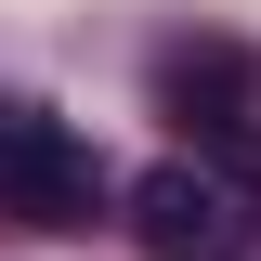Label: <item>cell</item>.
I'll list each match as a JSON object with an SVG mask.
<instances>
[{
  "instance_id": "2",
  "label": "cell",
  "mask_w": 261,
  "mask_h": 261,
  "mask_svg": "<svg viewBox=\"0 0 261 261\" xmlns=\"http://www.w3.org/2000/svg\"><path fill=\"white\" fill-rule=\"evenodd\" d=\"M130 235H144L157 261H235V248H248V235H235V196L209 183L196 157H170V170L130 183Z\"/></svg>"
},
{
  "instance_id": "3",
  "label": "cell",
  "mask_w": 261,
  "mask_h": 261,
  "mask_svg": "<svg viewBox=\"0 0 261 261\" xmlns=\"http://www.w3.org/2000/svg\"><path fill=\"white\" fill-rule=\"evenodd\" d=\"M157 92L183 105V118L209 130L235 170H261V144H248V53H222V39H209V53H170V65H157Z\"/></svg>"
},
{
  "instance_id": "1",
  "label": "cell",
  "mask_w": 261,
  "mask_h": 261,
  "mask_svg": "<svg viewBox=\"0 0 261 261\" xmlns=\"http://www.w3.org/2000/svg\"><path fill=\"white\" fill-rule=\"evenodd\" d=\"M0 209H13V222H92L105 209L92 144L65 118H0Z\"/></svg>"
}]
</instances>
